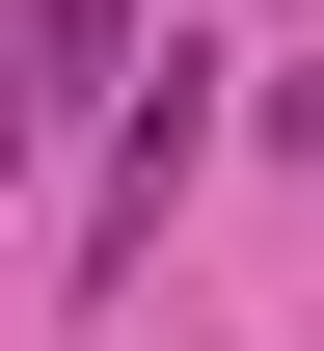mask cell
Masks as SVG:
<instances>
[{"instance_id": "6da1fadb", "label": "cell", "mask_w": 324, "mask_h": 351, "mask_svg": "<svg viewBox=\"0 0 324 351\" xmlns=\"http://www.w3.org/2000/svg\"><path fill=\"white\" fill-rule=\"evenodd\" d=\"M189 162H216V54H162V82H136V108H108V217H82V270H136Z\"/></svg>"}, {"instance_id": "7a4b0ae2", "label": "cell", "mask_w": 324, "mask_h": 351, "mask_svg": "<svg viewBox=\"0 0 324 351\" xmlns=\"http://www.w3.org/2000/svg\"><path fill=\"white\" fill-rule=\"evenodd\" d=\"M108 27H136V0H0V162H27V135L108 82Z\"/></svg>"}]
</instances>
